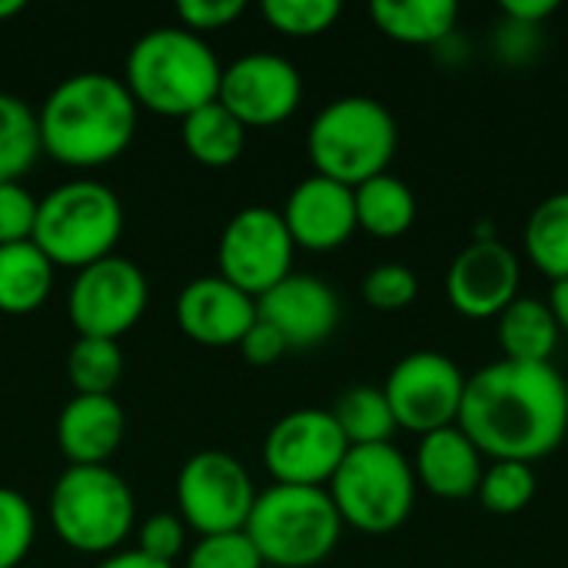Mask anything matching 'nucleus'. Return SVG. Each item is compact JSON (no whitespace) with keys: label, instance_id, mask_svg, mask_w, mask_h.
<instances>
[{"label":"nucleus","instance_id":"obj_5","mask_svg":"<svg viewBox=\"0 0 568 568\" xmlns=\"http://www.w3.org/2000/svg\"><path fill=\"white\" fill-rule=\"evenodd\" d=\"M343 529L346 526L326 489L276 483L256 496L243 526L263 566L270 568L323 566L336 552Z\"/></svg>","mask_w":568,"mask_h":568},{"label":"nucleus","instance_id":"obj_6","mask_svg":"<svg viewBox=\"0 0 568 568\" xmlns=\"http://www.w3.org/2000/svg\"><path fill=\"white\" fill-rule=\"evenodd\" d=\"M47 513L67 549L106 559L133 532L136 499L110 466H67L50 489Z\"/></svg>","mask_w":568,"mask_h":568},{"label":"nucleus","instance_id":"obj_36","mask_svg":"<svg viewBox=\"0 0 568 568\" xmlns=\"http://www.w3.org/2000/svg\"><path fill=\"white\" fill-rule=\"evenodd\" d=\"M40 200L23 183H0V246L33 240Z\"/></svg>","mask_w":568,"mask_h":568},{"label":"nucleus","instance_id":"obj_40","mask_svg":"<svg viewBox=\"0 0 568 568\" xmlns=\"http://www.w3.org/2000/svg\"><path fill=\"white\" fill-rule=\"evenodd\" d=\"M559 10V0H503L499 13L519 23L546 27V20Z\"/></svg>","mask_w":568,"mask_h":568},{"label":"nucleus","instance_id":"obj_27","mask_svg":"<svg viewBox=\"0 0 568 568\" xmlns=\"http://www.w3.org/2000/svg\"><path fill=\"white\" fill-rule=\"evenodd\" d=\"M329 413H333L336 426L343 429L349 449L353 446H383V443H393V436L399 433L393 409L386 403V393L376 386L346 389Z\"/></svg>","mask_w":568,"mask_h":568},{"label":"nucleus","instance_id":"obj_21","mask_svg":"<svg viewBox=\"0 0 568 568\" xmlns=\"http://www.w3.org/2000/svg\"><path fill=\"white\" fill-rule=\"evenodd\" d=\"M369 17L383 37L429 50L459 30L456 0H376L369 7Z\"/></svg>","mask_w":568,"mask_h":568},{"label":"nucleus","instance_id":"obj_25","mask_svg":"<svg viewBox=\"0 0 568 568\" xmlns=\"http://www.w3.org/2000/svg\"><path fill=\"white\" fill-rule=\"evenodd\" d=\"M180 140L200 166L226 170L246 150V126L220 100H213L180 120Z\"/></svg>","mask_w":568,"mask_h":568},{"label":"nucleus","instance_id":"obj_10","mask_svg":"<svg viewBox=\"0 0 568 568\" xmlns=\"http://www.w3.org/2000/svg\"><path fill=\"white\" fill-rule=\"evenodd\" d=\"M150 283L143 270L126 256H106L73 273L67 293V320L77 336L87 339H120L146 313Z\"/></svg>","mask_w":568,"mask_h":568},{"label":"nucleus","instance_id":"obj_35","mask_svg":"<svg viewBox=\"0 0 568 568\" xmlns=\"http://www.w3.org/2000/svg\"><path fill=\"white\" fill-rule=\"evenodd\" d=\"M186 523L176 513H156L136 529V552L173 566L186 552Z\"/></svg>","mask_w":568,"mask_h":568},{"label":"nucleus","instance_id":"obj_32","mask_svg":"<svg viewBox=\"0 0 568 568\" xmlns=\"http://www.w3.org/2000/svg\"><path fill=\"white\" fill-rule=\"evenodd\" d=\"M37 542V513L30 499L0 486V568H17Z\"/></svg>","mask_w":568,"mask_h":568},{"label":"nucleus","instance_id":"obj_22","mask_svg":"<svg viewBox=\"0 0 568 568\" xmlns=\"http://www.w3.org/2000/svg\"><path fill=\"white\" fill-rule=\"evenodd\" d=\"M496 336L503 346V359L513 363H552L559 349V323L546 300L516 296L496 316Z\"/></svg>","mask_w":568,"mask_h":568},{"label":"nucleus","instance_id":"obj_33","mask_svg":"<svg viewBox=\"0 0 568 568\" xmlns=\"http://www.w3.org/2000/svg\"><path fill=\"white\" fill-rule=\"evenodd\" d=\"M416 296H419V280L403 263H379L363 276V300L373 310L396 313V310L413 306Z\"/></svg>","mask_w":568,"mask_h":568},{"label":"nucleus","instance_id":"obj_24","mask_svg":"<svg viewBox=\"0 0 568 568\" xmlns=\"http://www.w3.org/2000/svg\"><path fill=\"white\" fill-rule=\"evenodd\" d=\"M53 273L57 266L33 240L0 246V313L27 316L40 310L53 290Z\"/></svg>","mask_w":568,"mask_h":568},{"label":"nucleus","instance_id":"obj_29","mask_svg":"<svg viewBox=\"0 0 568 568\" xmlns=\"http://www.w3.org/2000/svg\"><path fill=\"white\" fill-rule=\"evenodd\" d=\"M120 376H123L120 343L77 336V343L67 353V379L73 386V396H113Z\"/></svg>","mask_w":568,"mask_h":568},{"label":"nucleus","instance_id":"obj_19","mask_svg":"<svg viewBox=\"0 0 568 568\" xmlns=\"http://www.w3.org/2000/svg\"><path fill=\"white\" fill-rule=\"evenodd\" d=\"M483 469H486V456L459 426L419 436L413 473H416V486H423L429 496L446 499V503L473 499L479 489Z\"/></svg>","mask_w":568,"mask_h":568},{"label":"nucleus","instance_id":"obj_37","mask_svg":"<svg viewBox=\"0 0 568 568\" xmlns=\"http://www.w3.org/2000/svg\"><path fill=\"white\" fill-rule=\"evenodd\" d=\"M542 47H546V30L542 27L499 17V27L493 33V50H496L499 63H506V67H529V63L539 60Z\"/></svg>","mask_w":568,"mask_h":568},{"label":"nucleus","instance_id":"obj_3","mask_svg":"<svg viewBox=\"0 0 568 568\" xmlns=\"http://www.w3.org/2000/svg\"><path fill=\"white\" fill-rule=\"evenodd\" d=\"M220 77L223 63L206 37H196L180 23L143 33L123 63V83L133 103L173 120L213 103L220 93Z\"/></svg>","mask_w":568,"mask_h":568},{"label":"nucleus","instance_id":"obj_12","mask_svg":"<svg viewBox=\"0 0 568 568\" xmlns=\"http://www.w3.org/2000/svg\"><path fill=\"white\" fill-rule=\"evenodd\" d=\"M293 256L296 243L283 223V213L273 206H243L233 213L216 246L220 276L253 300L293 273Z\"/></svg>","mask_w":568,"mask_h":568},{"label":"nucleus","instance_id":"obj_2","mask_svg":"<svg viewBox=\"0 0 568 568\" xmlns=\"http://www.w3.org/2000/svg\"><path fill=\"white\" fill-rule=\"evenodd\" d=\"M140 123L123 77L83 70L60 80L37 110L40 150L60 166L97 170L120 160Z\"/></svg>","mask_w":568,"mask_h":568},{"label":"nucleus","instance_id":"obj_15","mask_svg":"<svg viewBox=\"0 0 568 568\" xmlns=\"http://www.w3.org/2000/svg\"><path fill=\"white\" fill-rule=\"evenodd\" d=\"M519 256L499 236L466 243L446 273L449 306L466 320H496L519 296Z\"/></svg>","mask_w":568,"mask_h":568},{"label":"nucleus","instance_id":"obj_1","mask_svg":"<svg viewBox=\"0 0 568 568\" xmlns=\"http://www.w3.org/2000/svg\"><path fill=\"white\" fill-rule=\"evenodd\" d=\"M493 459L536 466L568 433V383L556 363L496 359L466 376L456 423Z\"/></svg>","mask_w":568,"mask_h":568},{"label":"nucleus","instance_id":"obj_34","mask_svg":"<svg viewBox=\"0 0 568 568\" xmlns=\"http://www.w3.org/2000/svg\"><path fill=\"white\" fill-rule=\"evenodd\" d=\"M186 568H266L246 532L203 536L186 552Z\"/></svg>","mask_w":568,"mask_h":568},{"label":"nucleus","instance_id":"obj_30","mask_svg":"<svg viewBox=\"0 0 568 568\" xmlns=\"http://www.w3.org/2000/svg\"><path fill=\"white\" fill-rule=\"evenodd\" d=\"M536 469L529 463L493 459L483 469L476 499L489 516H519L536 499Z\"/></svg>","mask_w":568,"mask_h":568},{"label":"nucleus","instance_id":"obj_28","mask_svg":"<svg viewBox=\"0 0 568 568\" xmlns=\"http://www.w3.org/2000/svg\"><path fill=\"white\" fill-rule=\"evenodd\" d=\"M37 113L13 93H0V183H20L40 156Z\"/></svg>","mask_w":568,"mask_h":568},{"label":"nucleus","instance_id":"obj_26","mask_svg":"<svg viewBox=\"0 0 568 568\" xmlns=\"http://www.w3.org/2000/svg\"><path fill=\"white\" fill-rule=\"evenodd\" d=\"M526 260L552 283L568 280V190L536 203L523 233Z\"/></svg>","mask_w":568,"mask_h":568},{"label":"nucleus","instance_id":"obj_17","mask_svg":"<svg viewBox=\"0 0 568 568\" xmlns=\"http://www.w3.org/2000/svg\"><path fill=\"white\" fill-rule=\"evenodd\" d=\"M280 213L296 250H310V253H333L346 246L359 230L353 186H343L320 173L300 180L290 190L286 206Z\"/></svg>","mask_w":568,"mask_h":568},{"label":"nucleus","instance_id":"obj_43","mask_svg":"<svg viewBox=\"0 0 568 568\" xmlns=\"http://www.w3.org/2000/svg\"><path fill=\"white\" fill-rule=\"evenodd\" d=\"M546 306L552 310V316H556V323H559V333H566V336H568V280H559V283H552V290H549V300H546Z\"/></svg>","mask_w":568,"mask_h":568},{"label":"nucleus","instance_id":"obj_18","mask_svg":"<svg viewBox=\"0 0 568 568\" xmlns=\"http://www.w3.org/2000/svg\"><path fill=\"white\" fill-rule=\"evenodd\" d=\"M173 320L180 333L200 346H240V339L250 333L256 316V300L233 283L216 276H200L186 283L173 303Z\"/></svg>","mask_w":568,"mask_h":568},{"label":"nucleus","instance_id":"obj_39","mask_svg":"<svg viewBox=\"0 0 568 568\" xmlns=\"http://www.w3.org/2000/svg\"><path fill=\"white\" fill-rule=\"evenodd\" d=\"M240 353H243L246 363H253V366H273V363H280V359L290 353V346H286V339H283L270 323L256 320V323L250 326V333L240 339Z\"/></svg>","mask_w":568,"mask_h":568},{"label":"nucleus","instance_id":"obj_16","mask_svg":"<svg viewBox=\"0 0 568 568\" xmlns=\"http://www.w3.org/2000/svg\"><path fill=\"white\" fill-rule=\"evenodd\" d=\"M256 316L270 323L290 349H313L336 333L343 306L326 280L290 273L256 300Z\"/></svg>","mask_w":568,"mask_h":568},{"label":"nucleus","instance_id":"obj_11","mask_svg":"<svg viewBox=\"0 0 568 568\" xmlns=\"http://www.w3.org/2000/svg\"><path fill=\"white\" fill-rule=\"evenodd\" d=\"M383 393L393 409L396 429L429 436L459 423L466 373L446 353L419 349L403 356L389 369Z\"/></svg>","mask_w":568,"mask_h":568},{"label":"nucleus","instance_id":"obj_14","mask_svg":"<svg viewBox=\"0 0 568 568\" xmlns=\"http://www.w3.org/2000/svg\"><path fill=\"white\" fill-rule=\"evenodd\" d=\"M216 100L246 130L280 126L303 103V77L293 60L253 50L223 67Z\"/></svg>","mask_w":568,"mask_h":568},{"label":"nucleus","instance_id":"obj_38","mask_svg":"<svg viewBox=\"0 0 568 568\" xmlns=\"http://www.w3.org/2000/svg\"><path fill=\"white\" fill-rule=\"evenodd\" d=\"M243 13H246V3L243 0H180L176 3L180 27L190 30V33H196V37L226 30Z\"/></svg>","mask_w":568,"mask_h":568},{"label":"nucleus","instance_id":"obj_23","mask_svg":"<svg viewBox=\"0 0 568 568\" xmlns=\"http://www.w3.org/2000/svg\"><path fill=\"white\" fill-rule=\"evenodd\" d=\"M356 200V226L376 240H399L416 223V193L396 173H379L359 186H353Z\"/></svg>","mask_w":568,"mask_h":568},{"label":"nucleus","instance_id":"obj_44","mask_svg":"<svg viewBox=\"0 0 568 568\" xmlns=\"http://www.w3.org/2000/svg\"><path fill=\"white\" fill-rule=\"evenodd\" d=\"M23 0H0V20H10V17H17V13H23Z\"/></svg>","mask_w":568,"mask_h":568},{"label":"nucleus","instance_id":"obj_31","mask_svg":"<svg viewBox=\"0 0 568 568\" xmlns=\"http://www.w3.org/2000/svg\"><path fill=\"white\" fill-rule=\"evenodd\" d=\"M263 20L293 40H310L336 27L343 3L339 0H266L260 7Z\"/></svg>","mask_w":568,"mask_h":568},{"label":"nucleus","instance_id":"obj_7","mask_svg":"<svg viewBox=\"0 0 568 568\" xmlns=\"http://www.w3.org/2000/svg\"><path fill=\"white\" fill-rule=\"evenodd\" d=\"M123 236V203L100 180H67L53 186L33 223V243L53 266L83 270L113 256Z\"/></svg>","mask_w":568,"mask_h":568},{"label":"nucleus","instance_id":"obj_8","mask_svg":"<svg viewBox=\"0 0 568 568\" xmlns=\"http://www.w3.org/2000/svg\"><path fill=\"white\" fill-rule=\"evenodd\" d=\"M416 489L413 463L393 443L353 446L326 486L343 526L363 536L403 529L416 509Z\"/></svg>","mask_w":568,"mask_h":568},{"label":"nucleus","instance_id":"obj_41","mask_svg":"<svg viewBox=\"0 0 568 568\" xmlns=\"http://www.w3.org/2000/svg\"><path fill=\"white\" fill-rule=\"evenodd\" d=\"M433 57H436L443 67H463V63L469 60V40H463L459 30H456V33H449L443 43L433 47Z\"/></svg>","mask_w":568,"mask_h":568},{"label":"nucleus","instance_id":"obj_20","mask_svg":"<svg viewBox=\"0 0 568 568\" xmlns=\"http://www.w3.org/2000/svg\"><path fill=\"white\" fill-rule=\"evenodd\" d=\"M126 436L123 406L113 396H73L57 419V446L70 466H110Z\"/></svg>","mask_w":568,"mask_h":568},{"label":"nucleus","instance_id":"obj_13","mask_svg":"<svg viewBox=\"0 0 568 568\" xmlns=\"http://www.w3.org/2000/svg\"><path fill=\"white\" fill-rule=\"evenodd\" d=\"M349 443L329 409H293L263 439V466L276 486L326 489Z\"/></svg>","mask_w":568,"mask_h":568},{"label":"nucleus","instance_id":"obj_4","mask_svg":"<svg viewBox=\"0 0 568 568\" xmlns=\"http://www.w3.org/2000/svg\"><path fill=\"white\" fill-rule=\"evenodd\" d=\"M396 146V116L386 103L363 93L329 100L306 130V156L313 173L343 186H359L379 173H389Z\"/></svg>","mask_w":568,"mask_h":568},{"label":"nucleus","instance_id":"obj_9","mask_svg":"<svg viewBox=\"0 0 568 568\" xmlns=\"http://www.w3.org/2000/svg\"><path fill=\"white\" fill-rule=\"evenodd\" d=\"M173 496H176V516L186 523L190 532L203 539V536L243 532L260 493L253 486L250 469L233 453L200 449L180 466Z\"/></svg>","mask_w":568,"mask_h":568},{"label":"nucleus","instance_id":"obj_42","mask_svg":"<svg viewBox=\"0 0 568 568\" xmlns=\"http://www.w3.org/2000/svg\"><path fill=\"white\" fill-rule=\"evenodd\" d=\"M97 568H176V566L156 562V559H150V556H143V552H136V549H120V552H110L106 559H100Z\"/></svg>","mask_w":568,"mask_h":568}]
</instances>
